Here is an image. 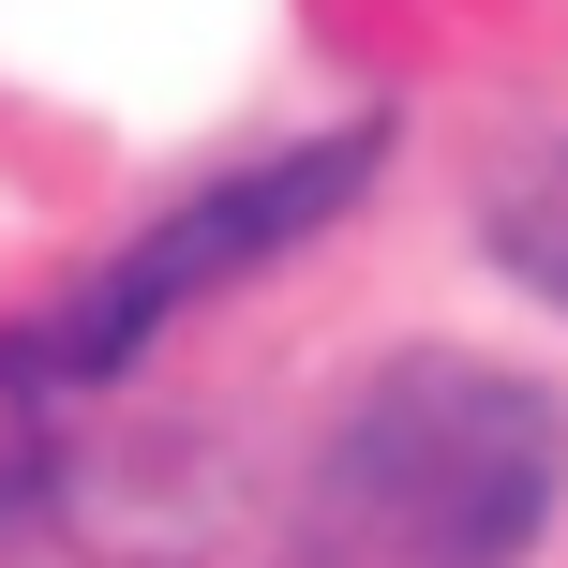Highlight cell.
Instances as JSON below:
<instances>
[{
  "label": "cell",
  "instance_id": "obj_3",
  "mask_svg": "<svg viewBox=\"0 0 568 568\" xmlns=\"http://www.w3.org/2000/svg\"><path fill=\"white\" fill-rule=\"evenodd\" d=\"M494 255H509L524 284H539V300H568V150H554L539 180H524L509 210H494Z\"/></svg>",
  "mask_w": 568,
  "mask_h": 568
},
{
  "label": "cell",
  "instance_id": "obj_2",
  "mask_svg": "<svg viewBox=\"0 0 568 568\" xmlns=\"http://www.w3.org/2000/svg\"><path fill=\"white\" fill-rule=\"evenodd\" d=\"M374 165H389V120H374V135H314V150H284V165H255V180H210V195L150 210V240H120V255L16 344V374H120L180 300H210V284H240L270 255H300Z\"/></svg>",
  "mask_w": 568,
  "mask_h": 568
},
{
  "label": "cell",
  "instance_id": "obj_1",
  "mask_svg": "<svg viewBox=\"0 0 568 568\" xmlns=\"http://www.w3.org/2000/svg\"><path fill=\"white\" fill-rule=\"evenodd\" d=\"M568 419L494 359H389L314 449V568H509L554 509Z\"/></svg>",
  "mask_w": 568,
  "mask_h": 568
}]
</instances>
